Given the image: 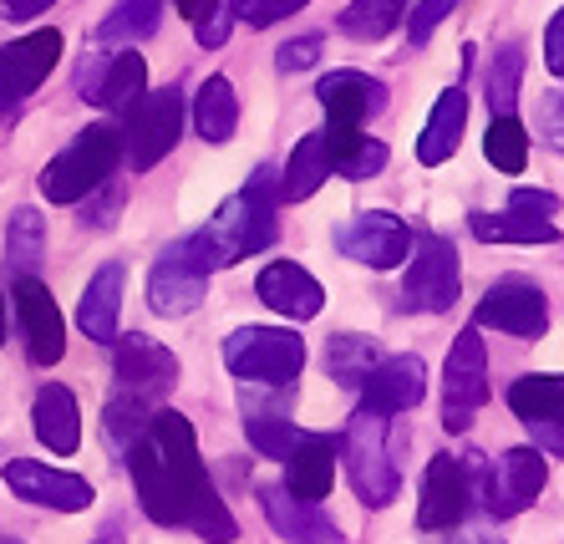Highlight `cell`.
<instances>
[{"label": "cell", "instance_id": "1", "mask_svg": "<svg viewBox=\"0 0 564 544\" xmlns=\"http://www.w3.org/2000/svg\"><path fill=\"white\" fill-rule=\"evenodd\" d=\"M143 443L158 453V464L163 474L173 478V493H178V524L194 530L198 540L209 544H235V514L224 509L219 489L209 483V468L198 458V438H194V423H188L184 412L173 407H158L153 423H148Z\"/></svg>", "mask_w": 564, "mask_h": 544}, {"label": "cell", "instance_id": "2", "mask_svg": "<svg viewBox=\"0 0 564 544\" xmlns=\"http://www.w3.org/2000/svg\"><path fill=\"white\" fill-rule=\"evenodd\" d=\"M275 204H280V173L260 168L250 178V188H239L235 199H224L209 225L198 235H188V250L198 254V265L214 275L224 265H239L245 254L270 250L275 244Z\"/></svg>", "mask_w": 564, "mask_h": 544}, {"label": "cell", "instance_id": "3", "mask_svg": "<svg viewBox=\"0 0 564 544\" xmlns=\"http://www.w3.org/2000/svg\"><path fill=\"white\" fill-rule=\"evenodd\" d=\"M118 163H122V133L112 122H93L41 168L36 184L46 194V204H77L87 194H97L118 173Z\"/></svg>", "mask_w": 564, "mask_h": 544}, {"label": "cell", "instance_id": "4", "mask_svg": "<svg viewBox=\"0 0 564 544\" xmlns=\"http://www.w3.org/2000/svg\"><path fill=\"white\" fill-rule=\"evenodd\" d=\"M341 448V464H346V478L361 504L371 509H387L397 499V464L387 458V417L377 412H356L346 423V438L336 443Z\"/></svg>", "mask_w": 564, "mask_h": 544}, {"label": "cell", "instance_id": "5", "mask_svg": "<svg viewBox=\"0 0 564 544\" xmlns=\"http://www.w3.org/2000/svg\"><path fill=\"white\" fill-rule=\"evenodd\" d=\"M224 367L239 382L285 387L305 367V341L295 331H280V326H245V331H235L224 341Z\"/></svg>", "mask_w": 564, "mask_h": 544}, {"label": "cell", "instance_id": "6", "mask_svg": "<svg viewBox=\"0 0 564 544\" xmlns=\"http://www.w3.org/2000/svg\"><path fill=\"white\" fill-rule=\"evenodd\" d=\"M128 128H122V143H128V159L138 173H148L153 163H163L184 133V93L178 87H163V93H143L138 102L122 112Z\"/></svg>", "mask_w": 564, "mask_h": 544}, {"label": "cell", "instance_id": "7", "mask_svg": "<svg viewBox=\"0 0 564 544\" xmlns=\"http://www.w3.org/2000/svg\"><path fill=\"white\" fill-rule=\"evenodd\" d=\"M484 402H488V351L478 326H468L443 361V427L447 433H468V423L478 417Z\"/></svg>", "mask_w": 564, "mask_h": 544}, {"label": "cell", "instance_id": "8", "mask_svg": "<svg viewBox=\"0 0 564 544\" xmlns=\"http://www.w3.org/2000/svg\"><path fill=\"white\" fill-rule=\"evenodd\" d=\"M458 291H463L458 250L437 235L417 239V244H412V265H408V275H402V306L443 316V311L458 306Z\"/></svg>", "mask_w": 564, "mask_h": 544}, {"label": "cell", "instance_id": "9", "mask_svg": "<svg viewBox=\"0 0 564 544\" xmlns=\"http://www.w3.org/2000/svg\"><path fill=\"white\" fill-rule=\"evenodd\" d=\"M473 326H478V331L494 326V331H503V336L539 341V336L550 331V295L539 291L534 280H524V275H503L499 285H488V295L478 301Z\"/></svg>", "mask_w": 564, "mask_h": 544}, {"label": "cell", "instance_id": "10", "mask_svg": "<svg viewBox=\"0 0 564 544\" xmlns=\"http://www.w3.org/2000/svg\"><path fill=\"white\" fill-rule=\"evenodd\" d=\"M112 372H118L128 398H138L143 407H163V398L178 387V357L163 341H153V336L128 331V336H118Z\"/></svg>", "mask_w": 564, "mask_h": 544}, {"label": "cell", "instance_id": "11", "mask_svg": "<svg viewBox=\"0 0 564 544\" xmlns=\"http://www.w3.org/2000/svg\"><path fill=\"white\" fill-rule=\"evenodd\" d=\"M204 295H209V270L198 265L188 239L169 244L153 260V275H148V306L158 316H188V311L204 306Z\"/></svg>", "mask_w": 564, "mask_h": 544}, {"label": "cell", "instance_id": "12", "mask_svg": "<svg viewBox=\"0 0 564 544\" xmlns=\"http://www.w3.org/2000/svg\"><path fill=\"white\" fill-rule=\"evenodd\" d=\"M550 483V458L539 448H509L499 458V468H488L484 478V509L494 519H513L534 504Z\"/></svg>", "mask_w": 564, "mask_h": 544}, {"label": "cell", "instance_id": "13", "mask_svg": "<svg viewBox=\"0 0 564 544\" xmlns=\"http://www.w3.org/2000/svg\"><path fill=\"white\" fill-rule=\"evenodd\" d=\"M336 250L371 270H397L412 254V229L387 209H367L336 229Z\"/></svg>", "mask_w": 564, "mask_h": 544}, {"label": "cell", "instance_id": "14", "mask_svg": "<svg viewBox=\"0 0 564 544\" xmlns=\"http://www.w3.org/2000/svg\"><path fill=\"white\" fill-rule=\"evenodd\" d=\"M6 489L36 509H56V514H82V509L97 499L93 483L82 474L46 468V464H36V458H11V464H6Z\"/></svg>", "mask_w": 564, "mask_h": 544}, {"label": "cell", "instance_id": "15", "mask_svg": "<svg viewBox=\"0 0 564 544\" xmlns=\"http://www.w3.org/2000/svg\"><path fill=\"white\" fill-rule=\"evenodd\" d=\"M62 62V31H31V36L11 41L0 52V107H15L36 93L41 81L52 77V67Z\"/></svg>", "mask_w": 564, "mask_h": 544}, {"label": "cell", "instance_id": "16", "mask_svg": "<svg viewBox=\"0 0 564 544\" xmlns=\"http://www.w3.org/2000/svg\"><path fill=\"white\" fill-rule=\"evenodd\" d=\"M15 316H21L26 357L36 361V367H56V361L66 357V320L41 280H31V275L15 280Z\"/></svg>", "mask_w": 564, "mask_h": 544}, {"label": "cell", "instance_id": "17", "mask_svg": "<svg viewBox=\"0 0 564 544\" xmlns=\"http://www.w3.org/2000/svg\"><path fill=\"white\" fill-rule=\"evenodd\" d=\"M290 387H264V382H245L239 387V407H245V433L264 458L285 464L290 443H295V417H290Z\"/></svg>", "mask_w": 564, "mask_h": 544}, {"label": "cell", "instance_id": "18", "mask_svg": "<svg viewBox=\"0 0 564 544\" xmlns=\"http://www.w3.org/2000/svg\"><path fill=\"white\" fill-rule=\"evenodd\" d=\"M468 468H463V458H453V453H443V458H433L427 464V478H422V504H417V524L427 534L437 530H453L463 514H468Z\"/></svg>", "mask_w": 564, "mask_h": 544}, {"label": "cell", "instance_id": "19", "mask_svg": "<svg viewBox=\"0 0 564 544\" xmlns=\"http://www.w3.org/2000/svg\"><path fill=\"white\" fill-rule=\"evenodd\" d=\"M361 407L377 412V417H392V412H412L422 398H427V367L422 357H387L371 367V377L361 382Z\"/></svg>", "mask_w": 564, "mask_h": 544}, {"label": "cell", "instance_id": "20", "mask_svg": "<svg viewBox=\"0 0 564 544\" xmlns=\"http://www.w3.org/2000/svg\"><path fill=\"white\" fill-rule=\"evenodd\" d=\"M336 464H341V448L326 433H295L285 453V489L305 504H321L336 483Z\"/></svg>", "mask_w": 564, "mask_h": 544}, {"label": "cell", "instance_id": "21", "mask_svg": "<svg viewBox=\"0 0 564 544\" xmlns=\"http://www.w3.org/2000/svg\"><path fill=\"white\" fill-rule=\"evenodd\" d=\"M254 295H260L264 306L275 311L285 320H315L321 306H326V291H321V280L311 270L290 265V260H275V265H264L260 280H254Z\"/></svg>", "mask_w": 564, "mask_h": 544}, {"label": "cell", "instance_id": "22", "mask_svg": "<svg viewBox=\"0 0 564 544\" xmlns=\"http://www.w3.org/2000/svg\"><path fill=\"white\" fill-rule=\"evenodd\" d=\"M122 291H128V270L118 260H107L93 280H87V291H82V306H77V320L87 341L97 346H112L118 341V316H122Z\"/></svg>", "mask_w": 564, "mask_h": 544}, {"label": "cell", "instance_id": "23", "mask_svg": "<svg viewBox=\"0 0 564 544\" xmlns=\"http://www.w3.org/2000/svg\"><path fill=\"white\" fill-rule=\"evenodd\" d=\"M315 97L330 112V122H346V128H361L387 107V87L377 77H367V72H330V77H321Z\"/></svg>", "mask_w": 564, "mask_h": 544}, {"label": "cell", "instance_id": "24", "mask_svg": "<svg viewBox=\"0 0 564 544\" xmlns=\"http://www.w3.org/2000/svg\"><path fill=\"white\" fill-rule=\"evenodd\" d=\"M264 504V519H270V530L290 544H341V530L321 514V504H305L295 499L290 489H264L260 493Z\"/></svg>", "mask_w": 564, "mask_h": 544}, {"label": "cell", "instance_id": "25", "mask_svg": "<svg viewBox=\"0 0 564 544\" xmlns=\"http://www.w3.org/2000/svg\"><path fill=\"white\" fill-rule=\"evenodd\" d=\"M31 427H36V438L52 453L72 458L82 443V407H77V398H72V387H62V382L41 387L36 402H31Z\"/></svg>", "mask_w": 564, "mask_h": 544}, {"label": "cell", "instance_id": "26", "mask_svg": "<svg viewBox=\"0 0 564 544\" xmlns=\"http://www.w3.org/2000/svg\"><path fill=\"white\" fill-rule=\"evenodd\" d=\"M463 122H468V93L447 87V93L433 102V112H427V128H422V138H417V159L427 163V168H437V163H447L453 153H458Z\"/></svg>", "mask_w": 564, "mask_h": 544}, {"label": "cell", "instance_id": "27", "mask_svg": "<svg viewBox=\"0 0 564 544\" xmlns=\"http://www.w3.org/2000/svg\"><path fill=\"white\" fill-rule=\"evenodd\" d=\"M128 468H132V489H138V504L153 524H178V493H173V478L163 474L158 453L148 443L128 453Z\"/></svg>", "mask_w": 564, "mask_h": 544}, {"label": "cell", "instance_id": "28", "mask_svg": "<svg viewBox=\"0 0 564 544\" xmlns=\"http://www.w3.org/2000/svg\"><path fill=\"white\" fill-rule=\"evenodd\" d=\"M326 153H330V173H341V178H377L387 168V143L367 138L361 128H346V122L326 128Z\"/></svg>", "mask_w": 564, "mask_h": 544}, {"label": "cell", "instance_id": "29", "mask_svg": "<svg viewBox=\"0 0 564 544\" xmlns=\"http://www.w3.org/2000/svg\"><path fill=\"white\" fill-rule=\"evenodd\" d=\"M194 128L204 143H229L239 128V97L229 77H204L194 93Z\"/></svg>", "mask_w": 564, "mask_h": 544}, {"label": "cell", "instance_id": "30", "mask_svg": "<svg viewBox=\"0 0 564 544\" xmlns=\"http://www.w3.org/2000/svg\"><path fill=\"white\" fill-rule=\"evenodd\" d=\"M468 229H473V239H484V244H554V239H560L554 219H524V214H513V209L509 214L473 209Z\"/></svg>", "mask_w": 564, "mask_h": 544}, {"label": "cell", "instance_id": "31", "mask_svg": "<svg viewBox=\"0 0 564 544\" xmlns=\"http://www.w3.org/2000/svg\"><path fill=\"white\" fill-rule=\"evenodd\" d=\"M330 178V153H326V133H311L295 143V153H290L285 173H280V199L301 204L311 199L315 188Z\"/></svg>", "mask_w": 564, "mask_h": 544}, {"label": "cell", "instance_id": "32", "mask_svg": "<svg viewBox=\"0 0 564 544\" xmlns=\"http://www.w3.org/2000/svg\"><path fill=\"white\" fill-rule=\"evenodd\" d=\"M143 93H148V62L138 52H118L107 62V72H97V87L87 97L102 102L107 112H128Z\"/></svg>", "mask_w": 564, "mask_h": 544}, {"label": "cell", "instance_id": "33", "mask_svg": "<svg viewBox=\"0 0 564 544\" xmlns=\"http://www.w3.org/2000/svg\"><path fill=\"white\" fill-rule=\"evenodd\" d=\"M509 407L524 427L564 423V377H544V372L519 377V382L509 387Z\"/></svg>", "mask_w": 564, "mask_h": 544}, {"label": "cell", "instance_id": "34", "mask_svg": "<svg viewBox=\"0 0 564 544\" xmlns=\"http://www.w3.org/2000/svg\"><path fill=\"white\" fill-rule=\"evenodd\" d=\"M371 367H377V346L367 341V336H330L326 346V372L336 377V387H346V392H361V382L371 377Z\"/></svg>", "mask_w": 564, "mask_h": 544}, {"label": "cell", "instance_id": "35", "mask_svg": "<svg viewBox=\"0 0 564 544\" xmlns=\"http://www.w3.org/2000/svg\"><path fill=\"white\" fill-rule=\"evenodd\" d=\"M484 153H488V163H494L499 173H524V163H529V128L519 122V112H499V118H488Z\"/></svg>", "mask_w": 564, "mask_h": 544}, {"label": "cell", "instance_id": "36", "mask_svg": "<svg viewBox=\"0 0 564 544\" xmlns=\"http://www.w3.org/2000/svg\"><path fill=\"white\" fill-rule=\"evenodd\" d=\"M402 0H351L341 11V31L356 41H381L387 31H397V21H402Z\"/></svg>", "mask_w": 564, "mask_h": 544}, {"label": "cell", "instance_id": "37", "mask_svg": "<svg viewBox=\"0 0 564 544\" xmlns=\"http://www.w3.org/2000/svg\"><path fill=\"white\" fill-rule=\"evenodd\" d=\"M41 254H46V219L36 209H15L11 229H6V260H11L21 275H31Z\"/></svg>", "mask_w": 564, "mask_h": 544}, {"label": "cell", "instance_id": "38", "mask_svg": "<svg viewBox=\"0 0 564 544\" xmlns=\"http://www.w3.org/2000/svg\"><path fill=\"white\" fill-rule=\"evenodd\" d=\"M163 11H158V0H118V11L102 21V41H143L158 31Z\"/></svg>", "mask_w": 564, "mask_h": 544}, {"label": "cell", "instance_id": "39", "mask_svg": "<svg viewBox=\"0 0 564 544\" xmlns=\"http://www.w3.org/2000/svg\"><path fill=\"white\" fill-rule=\"evenodd\" d=\"M519 77H524V52H519V46L494 52V67H488V107H494V118L513 112V102H519Z\"/></svg>", "mask_w": 564, "mask_h": 544}, {"label": "cell", "instance_id": "40", "mask_svg": "<svg viewBox=\"0 0 564 544\" xmlns=\"http://www.w3.org/2000/svg\"><path fill=\"white\" fill-rule=\"evenodd\" d=\"M311 0H229V11H235V21H250V26H275V21H285V15L305 11Z\"/></svg>", "mask_w": 564, "mask_h": 544}, {"label": "cell", "instance_id": "41", "mask_svg": "<svg viewBox=\"0 0 564 544\" xmlns=\"http://www.w3.org/2000/svg\"><path fill=\"white\" fill-rule=\"evenodd\" d=\"M453 11H458V0H422L417 11L408 15V41H412V46H427V41H433V31L443 26Z\"/></svg>", "mask_w": 564, "mask_h": 544}, {"label": "cell", "instance_id": "42", "mask_svg": "<svg viewBox=\"0 0 564 544\" xmlns=\"http://www.w3.org/2000/svg\"><path fill=\"white\" fill-rule=\"evenodd\" d=\"M321 62V36H295V41H285L280 46V56H275V67L285 72H305V67H315Z\"/></svg>", "mask_w": 564, "mask_h": 544}, {"label": "cell", "instance_id": "43", "mask_svg": "<svg viewBox=\"0 0 564 544\" xmlns=\"http://www.w3.org/2000/svg\"><path fill=\"white\" fill-rule=\"evenodd\" d=\"M539 138H544L554 153H564V93H550L539 102Z\"/></svg>", "mask_w": 564, "mask_h": 544}, {"label": "cell", "instance_id": "44", "mask_svg": "<svg viewBox=\"0 0 564 544\" xmlns=\"http://www.w3.org/2000/svg\"><path fill=\"white\" fill-rule=\"evenodd\" d=\"M509 209L524 214V219H554V214H560V199H554V194H544V188H513Z\"/></svg>", "mask_w": 564, "mask_h": 544}, {"label": "cell", "instance_id": "45", "mask_svg": "<svg viewBox=\"0 0 564 544\" xmlns=\"http://www.w3.org/2000/svg\"><path fill=\"white\" fill-rule=\"evenodd\" d=\"M229 26H235V11H219L214 6L204 21H194V31H198V46H224V36H229Z\"/></svg>", "mask_w": 564, "mask_h": 544}, {"label": "cell", "instance_id": "46", "mask_svg": "<svg viewBox=\"0 0 564 544\" xmlns=\"http://www.w3.org/2000/svg\"><path fill=\"white\" fill-rule=\"evenodd\" d=\"M544 67H550L554 77H564V11H554L550 31H544Z\"/></svg>", "mask_w": 564, "mask_h": 544}, {"label": "cell", "instance_id": "47", "mask_svg": "<svg viewBox=\"0 0 564 544\" xmlns=\"http://www.w3.org/2000/svg\"><path fill=\"white\" fill-rule=\"evenodd\" d=\"M529 433H534V448L544 458H564V423H534Z\"/></svg>", "mask_w": 564, "mask_h": 544}, {"label": "cell", "instance_id": "48", "mask_svg": "<svg viewBox=\"0 0 564 544\" xmlns=\"http://www.w3.org/2000/svg\"><path fill=\"white\" fill-rule=\"evenodd\" d=\"M56 0H0V15L6 21H31V15H41V11H52Z\"/></svg>", "mask_w": 564, "mask_h": 544}, {"label": "cell", "instance_id": "49", "mask_svg": "<svg viewBox=\"0 0 564 544\" xmlns=\"http://www.w3.org/2000/svg\"><path fill=\"white\" fill-rule=\"evenodd\" d=\"M173 6H178V15H184V21H204L219 0H173Z\"/></svg>", "mask_w": 564, "mask_h": 544}, {"label": "cell", "instance_id": "50", "mask_svg": "<svg viewBox=\"0 0 564 544\" xmlns=\"http://www.w3.org/2000/svg\"><path fill=\"white\" fill-rule=\"evenodd\" d=\"M0 346H6V295H0Z\"/></svg>", "mask_w": 564, "mask_h": 544}, {"label": "cell", "instance_id": "51", "mask_svg": "<svg viewBox=\"0 0 564 544\" xmlns=\"http://www.w3.org/2000/svg\"><path fill=\"white\" fill-rule=\"evenodd\" d=\"M97 544H128V540H122V534H102V540H97Z\"/></svg>", "mask_w": 564, "mask_h": 544}]
</instances>
